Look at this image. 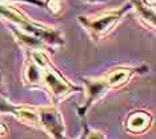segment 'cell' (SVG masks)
Here are the masks:
<instances>
[{"label": "cell", "mask_w": 156, "mask_h": 139, "mask_svg": "<svg viewBox=\"0 0 156 139\" xmlns=\"http://www.w3.org/2000/svg\"><path fill=\"white\" fill-rule=\"evenodd\" d=\"M9 31H11V33L13 35L16 42L23 48V51H47L51 53V51H49L51 48H49L48 45H45L43 41H40L39 38L31 36V35H28L20 29H17V28L13 25H9Z\"/></svg>", "instance_id": "obj_9"}, {"label": "cell", "mask_w": 156, "mask_h": 139, "mask_svg": "<svg viewBox=\"0 0 156 139\" xmlns=\"http://www.w3.org/2000/svg\"><path fill=\"white\" fill-rule=\"evenodd\" d=\"M84 131H86V139H107L105 135L98 130H92L87 124H84Z\"/></svg>", "instance_id": "obj_12"}, {"label": "cell", "mask_w": 156, "mask_h": 139, "mask_svg": "<svg viewBox=\"0 0 156 139\" xmlns=\"http://www.w3.org/2000/svg\"><path fill=\"white\" fill-rule=\"evenodd\" d=\"M77 139H86V131H84V133L80 135V138H77Z\"/></svg>", "instance_id": "obj_16"}, {"label": "cell", "mask_w": 156, "mask_h": 139, "mask_svg": "<svg viewBox=\"0 0 156 139\" xmlns=\"http://www.w3.org/2000/svg\"><path fill=\"white\" fill-rule=\"evenodd\" d=\"M128 2L132 5V9L136 12L141 25H144L147 29L154 31L156 21L155 0H128Z\"/></svg>", "instance_id": "obj_8"}, {"label": "cell", "mask_w": 156, "mask_h": 139, "mask_svg": "<svg viewBox=\"0 0 156 139\" xmlns=\"http://www.w3.org/2000/svg\"><path fill=\"white\" fill-rule=\"evenodd\" d=\"M2 90H3V76L2 72H0V95H2Z\"/></svg>", "instance_id": "obj_15"}, {"label": "cell", "mask_w": 156, "mask_h": 139, "mask_svg": "<svg viewBox=\"0 0 156 139\" xmlns=\"http://www.w3.org/2000/svg\"><path fill=\"white\" fill-rule=\"evenodd\" d=\"M129 11H132V5L129 2H126L118 8L100 11L91 15H79L77 23L88 33L92 41H100L119 25V23Z\"/></svg>", "instance_id": "obj_4"}, {"label": "cell", "mask_w": 156, "mask_h": 139, "mask_svg": "<svg viewBox=\"0 0 156 139\" xmlns=\"http://www.w3.org/2000/svg\"><path fill=\"white\" fill-rule=\"evenodd\" d=\"M51 139H67L66 124L62 113L56 106H40V126Z\"/></svg>", "instance_id": "obj_6"}, {"label": "cell", "mask_w": 156, "mask_h": 139, "mask_svg": "<svg viewBox=\"0 0 156 139\" xmlns=\"http://www.w3.org/2000/svg\"><path fill=\"white\" fill-rule=\"evenodd\" d=\"M9 133V127L4 122H0V137H5Z\"/></svg>", "instance_id": "obj_13"}, {"label": "cell", "mask_w": 156, "mask_h": 139, "mask_svg": "<svg viewBox=\"0 0 156 139\" xmlns=\"http://www.w3.org/2000/svg\"><path fill=\"white\" fill-rule=\"evenodd\" d=\"M84 3H90V4H103V3H107L108 0H81Z\"/></svg>", "instance_id": "obj_14"}, {"label": "cell", "mask_w": 156, "mask_h": 139, "mask_svg": "<svg viewBox=\"0 0 156 139\" xmlns=\"http://www.w3.org/2000/svg\"><path fill=\"white\" fill-rule=\"evenodd\" d=\"M154 122V117L150 111L143 109L133 110L126 118V130L131 134H144L150 130Z\"/></svg>", "instance_id": "obj_7"}, {"label": "cell", "mask_w": 156, "mask_h": 139, "mask_svg": "<svg viewBox=\"0 0 156 139\" xmlns=\"http://www.w3.org/2000/svg\"><path fill=\"white\" fill-rule=\"evenodd\" d=\"M2 3H26V4H31L34 7H39V8L45 9V3L44 0H0Z\"/></svg>", "instance_id": "obj_11"}, {"label": "cell", "mask_w": 156, "mask_h": 139, "mask_svg": "<svg viewBox=\"0 0 156 139\" xmlns=\"http://www.w3.org/2000/svg\"><path fill=\"white\" fill-rule=\"evenodd\" d=\"M0 20H4L9 25L16 27L17 29L39 38L51 49L66 45L64 33L60 29L36 21L28 16L24 11L19 9L17 7L9 4V3L0 2Z\"/></svg>", "instance_id": "obj_3"}, {"label": "cell", "mask_w": 156, "mask_h": 139, "mask_svg": "<svg viewBox=\"0 0 156 139\" xmlns=\"http://www.w3.org/2000/svg\"><path fill=\"white\" fill-rule=\"evenodd\" d=\"M0 114H9L20 122L32 127L40 126V106L15 105L5 97L0 95Z\"/></svg>", "instance_id": "obj_5"}, {"label": "cell", "mask_w": 156, "mask_h": 139, "mask_svg": "<svg viewBox=\"0 0 156 139\" xmlns=\"http://www.w3.org/2000/svg\"><path fill=\"white\" fill-rule=\"evenodd\" d=\"M26 61L23 68V84L27 88L43 89L54 103L64 101L69 95L83 91L54 65L47 51H24Z\"/></svg>", "instance_id": "obj_1"}, {"label": "cell", "mask_w": 156, "mask_h": 139, "mask_svg": "<svg viewBox=\"0 0 156 139\" xmlns=\"http://www.w3.org/2000/svg\"><path fill=\"white\" fill-rule=\"evenodd\" d=\"M44 3H45V9L55 16H59L66 8L64 0H44Z\"/></svg>", "instance_id": "obj_10"}, {"label": "cell", "mask_w": 156, "mask_h": 139, "mask_svg": "<svg viewBox=\"0 0 156 139\" xmlns=\"http://www.w3.org/2000/svg\"><path fill=\"white\" fill-rule=\"evenodd\" d=\"M150 72L148 65H139V66H127L120 65L111 69L104 76L98 78H83L84 88L86 91V102L77 108V115L80 118L86 117L87 111L90 110L95 103H98L100 99H103L111 90H118V89L124 88L126 85L131 82V80L136 76H141Z\"/></svg>", "instance_id": "obj_2"}]
</instances>
